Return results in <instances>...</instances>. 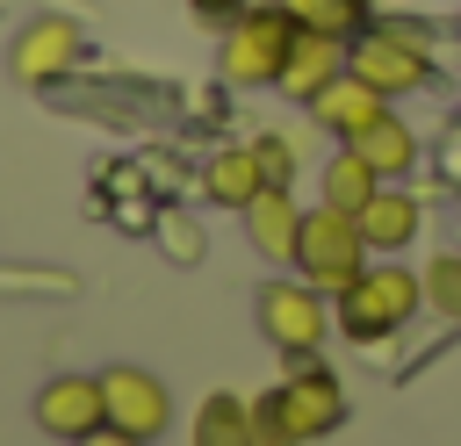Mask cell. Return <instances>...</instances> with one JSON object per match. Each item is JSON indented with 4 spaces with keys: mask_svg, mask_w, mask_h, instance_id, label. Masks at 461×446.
<instances>
[{
    "mask_svg": "<svg viewBox=\"0 0 461 446\" xmlns=\"http://www.w3.org/2000/svg\"><path fill=\"white\" fill-rule=\"evenodd\" d=\"M274 410H281V424H288L295 439H317V432H331V424L346 417V396H339V381H331L310 352H295V374L274 388Z\"/></svg>",
    "mask_w": 461,
    "mask_h": 446,
    "instance_id": "obj_6",
    "label": "cell"
},
{
    "mask_svg": "<svg viewBox=\"0 0 461 446\" xmlns=\"http://www.w3.org/2000/svg\"><path fill=\"white\" fill-rule=\"evenodd\" d=\"M252 446H303L288 424H281V410H274V396H259L252 403Z\"/></svg>",
    "mask_w": 461,
    "mask_h": 446,
    "instance_id": "obj_21",
    "label": "cell"
},
{
    "mask_svg": "<svg viewBox=\"0 0 461 446\" xmlns=\"http://www.w3.org/2000/svg\"><path fill=\"white\" fill-rule=\"evenodd\" d=\"M79 446H151V439H137V432H122V424H94Z\"/></svg>",
    "mask_w": 461,
    "mask_h": 446,
    "instance_id": "obj_23",
    "label": "cell"
},
{
    "mask_svg": "<svg viewBox=\"0 0 461 446\" xmlns=\"http://www.w3.org/2000/svg\"><path fill=\"white\" fill-rule=\"evenodd\" d=\"M288 14L303 29H317V36H346L360 22V0H288Z\"/></svg>",
    "mask_w": 461,
    "mask_h": 446,
    "instance_id": "obj_18",
    "label": "cell"
},
{
    "mask_svg": "<svg viewBox=\"0 0 461 446\" xmlns=\"http://www.w3.org/2000/svg\"><path fill=\"white\" fill-rule=\"evenodd\" d=\"M187 7H194V14H202V22H223V14H245V7H252V0H187Z\"/></svg>",
    "mask_w": 461,
    "mask_h": 446,
    "instance_id": "obj_24",
    "label": "cell"
},
{
    "mask_svg": "<svg viewBox=\"0 0 461 446\" xmlns=\"http://www.w3.org/2000/svg\"><path fill=\"white\" fill-rule=\"evenodd\" d=\"M346 72V50H339V36H317V29H303L295 36V50H288V72H281V86L295 94V101H317L331 79Z\"/></svg>",
    "mask_w": 461,
    "mask_h": 446,
    "instance_id": "obj_12",
    "label": "cell"
},
{
    "mask_svg": "<svg viewBox=\"0 0 461 446\" xmlns=\"http://www.w3.org/2000/svg\"><path fill=\"white\" fill-rule=\"evenodd\" d=\"M425 295H432L439 317H461V252H439L425 266Z\"/></svg>",
    "mask_w": 461,
    "mask_h": 446,
    "instance_id": "obj_19",
    "label": "cell"
},
{
    "mask_svg": "<svg viewBox=\"0 0 461 446\" xmlns=\"http://www.w3.org/2000/svg\"><path fill=\"white\" fill-rule=\"evenodd\" d=\"M252 158H259V180H267V187H288V180H295V144H288V137H274V129L252 137Z\"/></svg>",
    "mask_w": 461,
    "mask_h": 446,
    "instance_id": "obj_20",
    "label": "cell"
},
{
    "mask_svg": "<svg viewBox=\"0 0 461 446\" xmlns=\"http://www.w3.org/2000/svg\"><path fill=\"white\" fill-rule=\"evenodd\" d=\"M346 65H353L375 94H418V86L432 79V65H425V50H418L411 29H375V36H360V43L346 50Z\"/></svg>",
    "mask_w": 461,
    "mask_h": 446,
    "instance_id": "obj_5",
    "label": "cell"
},
{
    "mask_svg": "<svg viewBox=\"0 0 461 446\" xmlns=\"http://www.w3.org/2000/svg\"><path fill=\"white\" fill-rule=\"evenodd\" d=\"M166 252H173V259H202V237H194L187 216H166Z\"/></svg>",
    "mask_w": 461,
    "mask_h": 446,
    "instance_id": "obj_22",
    "label": "cell"
},
{
    "mask_svg": "<svg viewBox=\"0 0 461 446\" xmlns=\"http://www.w3.org/2000/svg\"><path fill=\"white\" fill-rule=\"evenodd\" d=\"M101 396H108V424H122V432H137V439H158L166 417H173L166 381L144 374V367H108V374H101Z\"/></svg>",
    "mask_w": 461,
    "mask_h": 446,
    "instance_id": "obj_9",
    "label": "cell"
},
{
    "mask_svg": "<svg viewBox=\"0 0 461 446\" xmlns=\"http://www.w3.org/2000/svg\"><path fill=\"white\" fill-rule=\"evenodd\" d=\"M360 230H367V245H375V252H396V245H411V230H418V201H411V194L375 187V201L360 209Z\"/></svg>",
    "mask_w": 461,
    "mask_h": 446,
    "instance_id": "obj_16",
    "label": "cell"
},
{
    "mask_svg": "<svg viewBox=\"0 0 461 446\" xmlns=\"http://www.w3.org/2000/svg\"><path fill=\"white\" fill-rule=\"evenodd\" d=\"M418 302H425V273H403V266H360V273L339 288V324H346L353 345L375 360Z\"/></svg>",
    "mask_w": 461,
    "mask_h": 446,
    "instance_id": "obj_1",
    "label": "cell"
},
{
    "mask_svg": "<svg viewBox=\"0 0 461 446\" xmlns=\"http://www.w3.org/2000/svg\"><path fill=\"white\" fill-rule=\"evenodd\" d=\"M79 50H86L79 22H65V14H43V22H29V29L14 36V58H7V72H14L22 86H43V79L72 72V65H79Z\"/></svg>",
    "mask_w": 461,
    "mask_h": 446,
    "instance_id": "obj_7",
    "label": "cell"
},
{
    "mask_svg": "<svg viewBox=\"0 0 461 446\" xmlns=\"http://www.w3.org/2000/svg\"><path fill=\"white\" fill-rule=\"evenodd\" d=\"M245 237L267 252V259H295V237H303V209L288 201V187H259L245 201Z\"/></svg>",
    "mask_w": 461,
    "mask_h": 446,
    "instance_id": "obj_11",
    "label": "cell"
},
{
    "mask_svg": "<svg viewBox=\"0 0 461 446\" xmlns=\"http://www.w3.org/2000/svg\"><path fill=\"white\" fill-rule=\"evenodd\" d=\"M36 424L50 432V439H86L94 424H108V396H101V374H58V381H43V396H36Z\"/></svg>",
    "mask_w": 461,
    "mask_h": 446,
    "instance_id": "obj_8",
    "label": "cell"
},
{
    "mask_svg": "<svg viewBox=\"0 0 461 446\" xmlns=\"http://www.w3.org/2000/svg\"><path fill=\"white\" fill-rule=\"evenodd\" d=\"M375 187H382V173H375V165H367L353 144H346V151L324 165V201H331V209H353V216H360V209L375 201Z\"/></svg>",
    "mask_w": 461,
    "mask_h": 446,
    "instance_id": "obj_17",
    "label": "cell"
},
{
    "mask_svg": "<svg viewBox=\"0 0 461 446\" xmlns=\"http://www.w3.org/2000/svg\"><path fill=\"white\" fill-rule=\"evenodd\" d=\"M194 446H252V403L245 396H202L194 410Z\"/></svg>",
    "mask_w": 461,
    "mask_h": 446,
    "instance_id": "obj_14",
    "label": "cell"
},
{
    "mask_svg": "<svg viewBox=\"0 0 461 446\" xmlns=\"http://www.w3.org/2000/svg\"><path fill=\"white\" fill-rule=\"evenodd\" d=\"M295 36H303V22L288 14V0H281V7H245V14H230L223 79H238V86H281Z\"/></svg>",
    "mask_w": 461,
    "mask_h": 446,
    "instance_id": "obj_2",
    "label": "cell"
},
{
    "mask_svg": "<svg viewBox=\"0 0 461 446\" xmlns=\"http://www.w3.org/2000/svg\"><path fill=\"white\" fill-rule=\"evenodd\" d=\"M295 266H303V281H317L324 295H339L360 266H367V230H360V216L353 209H317V216H303V237H295Z\"/></svg>",
    "mask_w": 461,
    "mask_h": 446,
    "instance_id": "obj_3",
    "label": "cell"
},
{
    "mask_svg": "<svg viewBox=\"0 0 461 446\" xmlns=\"http://www.w3.org/2000/svg\"><path fill=\"white\" fill-rule=\"evenodd\" d=\"M202 187H209V201L216 209H245L267 180H259V158H252V144L245 151H216L209 158V173H202Z\"/></svg>",
    "mask_w": 461,
    "mask_h": 446,
    "instance_id": "obj_13",
    "label": "cell"
},
{
    "mask_svg": "<svg viewBox=\"0 0 461 446\" xmlns=\"http://www.w3.org/2000/svg\"><path fill=\"white\" fill-rule=\"evenodd\" d=\"M353 151H360L382 180H396V173H411V165H418V137H411L396 115H382L375 129H360V137H353Z\"/></svg>",
    "mask_w": 461,
    "mask_h": 446,
    "instance_id": "obj_15",
    "label": "cell"
},
{
    "mask_svg": "<svg viewBox=\"0 0 461 446\" xmlns=\"http://www.w3.org/2000/svg\"><path fill=\"white\" fill-rule=\"evenodd\" d=\"M259 338L281 345L288 360H295V352H317V338H324V288L267 281V288H259Z\"/></svg>",
    "mask_w": 461,
    "mask_h": 446,
    "instance_id": "obj_4",
    "label": "cell"
},
{
    "mask_svg": "<svg viewBox=\"0 0 461 446\" xmlns=\"http://www.w3.org/2000/svg\"><path fill=\"white\" fill-rule=\"evenodd\" d=\"M382 101H389V94H375V86H367V79H360V72L346 65V72H339V79H331V86H324L317 101H303V108H310V115H317V122H324L331 137H346V144H353L360 129H375V122L389 115Z\"/></svg>",
    "mask_w": 461,
    "mask_h": 446,
    "instance_id": "obj_10",
    "label": "cell"
}]
</instances>
